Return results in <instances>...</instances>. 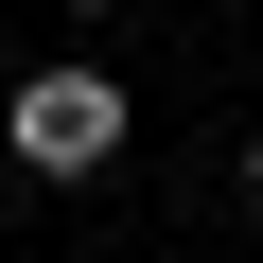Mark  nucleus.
Masks as SVG:
<instances>
[{
  "label": "nucleus",
  "instance_id": "nucleus-1",
  "mask_svg": "<svg viewBox=\"0 0 263 263\" xmlns=\"http://www.w3.org/2000/svg\"><path fill=\"white\" fill-rule=\"evenodd\" d=\"M123 141H141V105H123V70H88V53H53V70H18V88H0V158H18V176H53V193H88Z\"/></svg>",
  "mask_w": 263,
  "mask_h": 263
},
{
  "label": "nucleus",
  "instance_id": "nucleus-2",
  "mask_svg": "<svg viewBox=\"0 0 263 263\" xmlns=\"http://www.w3.org/2000/svg\"><path fill=\"white\" fill-rule=\"evenodd\" d=\"M246 211H263V123H246Z\"/></svg>",
  "mask_w": 263,
  "mask_h": 263
},
{
  "label": "nucleus",
  "instance_id": "nucleus-3",
  "mask_svg": "<svg viewBox=\"0 0 263 263\" xmlns=\"http://www.w3.org/2000/svg\"><path fill=\"white\" fill-rule=\"evenodd\" d=\"M53 18H123V0H53Z\"/></svg>",
  "mask_w": 263,
  "mask_h": 263
}]
</instances>
